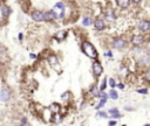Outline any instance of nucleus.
I'll use <instances>...</instances> for the list:
<instances>
[{
  "instance_id": "nucleus-19",
  "label": "nucleus",
  "mask_w": 150,
  "mask_h": 126,
  "mask_svg": "<svg viewBox=\"0 0 150 126\" xmlns=\"http://www.w3.org/2000/svg\"><path fill=\"white\" fill-rule=\"evenodd\" d=\"M109 113L113 116V115H116V113H119V111H117V109H110V110H109Z\"/></svg>"
},
{
  "instance_id": "nucleus-8",
  "label": "nucleus",
  "mask_w": 150,
  "mask_h": 126,
  "mask_svg": "<svg viewBox=\"0 0 150 126\" xmlns=\"http://www.w3.org/2000/svg\"><path fill=\"white\" fill-rule=\"evenodd\" d=\"M113 46H114L115 48H121V47L124 46V41H123L122 39H115V40L113 41Z\"/></svg>"
},
{
  "instance_id": "nucleus-5",
  "label": "nucleus",
  "mask_w": 150,
  "mask_h": 126,
  "mask_svg": "<svg viewBox=\"0 0 150 126\" xmlns=\"http://www.w3.org/2000/svg\"><path fill=\"white\" fill-rule=\"evenodd\" d=\"M138 27H140V29H141L142 32H148L150 29V22L149 21H146V20H142V21L140 22Z\"/></svg>"
},
{
  "instance_id": "nucleus-14",
  "label": "nucleus",
  "mask_w": 150,
  "mask_h": 126,
  "mask_svg": "<svg viewBox=\"0 0 150 126\" xmlns=\"http://www.w3.org/2000/svg\"><path fill=\"white\" fill-rule=\"evenodd\" d=\"M107 19L108 20H114L115 19V13L114 12H112V11H109V12H107Z\"/></svg>"
},
{
  "instance_id": "nucleus-24",
  "label": "nucleus",
  "mask_w": 150,
  "mask_h": 126,
  "mask_svg": "<svg viewBox=\"0 0 150 126\" xmlns=\"http://www.w3.org/2000/svg\"><path fill=\"white\" fill-rule=\"evenodd\" d=\"M121 116H120V113H116V115H113L112 116V118H120Z\"/></svg>"
},
{
  "instance_id": "nucleus-13",
  "label": "nucleus",
  "mask_w": 150,
  "mask_h": 126,
  "mask_svg": "<svg viewBox=\"0 0 150 126\" xmlns=\"http://www.w3.org/2000/svg\"><path fill=\"white\" fill-rule=\"evenodd\" d=\"M106 98H107V96H106V95H103V98L101 99L100 104H99V105L96 106V109H97V110H99V109H101V108H102V106H103V105L106 104V102H107V99H106Z\"/></svg>"
},
{
  "instance_id": "nucleus-16",
  "label": "nucleus",
  "mask_w": 150,
  "mask_h": 126,
  "mask_svg": "<svg viewBox=\"0 0 150 126\" xmlns=\"http://www.w3.org/2000/svg\"><path fill=\"white\" fill-rule=\"evenodd\" d=\"M65 36H66V33H65V32H59V33H58V35H56L58 40H62Z\"/></svg>"
},
{
  "instance_id": "nucleus-6",
  "label": "nucleus",
  "mask_w": 150,
  "mask_h": 126,
  "mask_svg": "<svg viewBox=\"0 0 150 126\" xmlns=\"http://www.w3.org/2000/svg\"><path fill=\"white\" fill-rule=\"evenodd\" d=\"M93 69H94V72H95L96 76H100V75L102 74V71H103V69H102V67H101V64H100L99 62H94Z\"/></svg>"
},
{
  "instance_id": "nucleus-18",
  "label": "nucleus",
  "mask_w": 150,
  "mask_h": 126,
  "mask_svg": "<svg viewBox=\"0 0 150 126\" xmlns=\"http://www.w3.org/2000/svg\"><path fill=\"white\" fill-rule=\"evenodd\" d=\"M49 62H50V64H55V63L58 62V58H56L54 55H52V56L49 57Z\"/></svg>"
},
{
  "instance_id": "nucleus-4",
  "label": "nucleus",
  "mask_w": 150,
  "mask_h": 126,
  "mask_svg": "<svg viewBox=\"0 0 150 126\" xmlns=\"http://www.w3.org/2000/svg\"><path fill=\"white\" fill-rule=\"evenodd\" d=\"M9 97H11V94H9V91H8L7 89L0 90V99H1L2 102H7V101L9 99Z\"/></svg>"
},
{
  "instance_id": "nucleus-23",
  "label": "nucleus",
  "mask_w": 150,
  "mask_h": 126,
  "mask_svg": "<svg viewBox=\"0 0 150 126\" xmlns=\"http://www.w3.org/2000/svg\"><path fill=\"white\" fill-rule=\"evenodd\" d=\"M97 117H102V118H107V113L106 112H99Z\"/></svg>"
},
{
  "instance_id": "nucleus-22",
  "label": "nucleus",
  "mask_w": 150,
  "mask_h": 126,
  "mask_svg": "<svg viewBox=\"0 0 150 126\" xmlns=\"http://www.w3.org/2000/svg\"><path fill=\"white\" fill-rule=\"evenodd\" d=\"M137 92H138V94H144V95H147V94H148V90H147V89H140V90H137Z\"/></svg>"
},
{
  "instance_id": "nucleus-17",
  "label": "nucleus",
  "mask_w": 150,
  "mask_h": 126,
  "mask_svg": "<svg viewBox=\"0 0 150 126\" xmlns=\"http://www.w3.org/2000/svg\"><path fill=\"white\" fill-rule=\"evenodd\" d=\"M82 22H83V25H85V26H89V25L92 23V20H90L89 18H85Z\"/></svg>"
},
{
  "instance_id": "nucleus-21",
  "label": "nucleus",
  "mask_w": 150,
  "mask_h": 126,
  "mask_svg": "<svg viewBox=\"0 0 150 126\" xmlns=\"http://www.w3.org/2000/svg\"><path fill=\"white\" fill-rule=\"evenodd\" d=\"M107 79H103V82H102V84H101V90L103 91L104 89H106V85H107V82H106Z\"/></svg>"
},
{
  "instance_id": "nucleus-29",
  "label": "nucleus",
  "mask_w": 150,
  "mask_h": 126,
  "mask_svg": "<svg viewBox=\"0 0 150 126\" xmlns=\"http://www.w3.org/2000/svg\"><path fill=\"white\" fill-rule=\"evenodd\" d=\"M149 54H150V50H149Z\"/></svg>"
},
{
  "instance_id": "nucleus-1",
  "label": "nucleus",
  "mask_w": 150,
  "mask_h": 126,
  "mask_svg": "<svg viewBox=\"0 0 150 126\" xmlns=\"http://www.w3.org/2000/svg\"><path fill=\"white\" fill-rule=\"evenodd\" d=\"M82 49H83V53H85L87 56L92 57V58H94V57L97 56L96 49H95L94 46H93L92 43H89V42H83V44H82Z\"/></svg>"
},
{
  "instance_id": "nucleus-26",
  "label": "nucleus",
  "mask_w": 150,
  "mask_h": 126,
  "mask_svg": "<svg viewBox=\"0 0 150 126\" xmlns=\"http://www.w3.org/2000/svg\"><path fill=\"white\" fill-rule=\"evenodd\" d=\"M117 86H119V89H123V88H124V85H123L122 83H121V84H119Z\"/></svg>"
},
{
  "instance_id": "nucleus-7",
  "label": "nucleus",
  "mask_w": 150,
  "mask_h": 126,
  "mask_svg": "<svg viewBox=\"0 0 150 126\" xmlns=\"http://www.w3.org/2000/svg\"><path fill=\"white\" fill-rule=\"evenodd\" d=\"M55 18H58V16H56V14H55L53 11H49V12L45 13V20L50 21V20H53V19H55Z\"/></svg>"
},
{
  "instance_id": "nucleus-3",
  "label": "nucleus",
  "mask_w": 150,
  "mask_h": 126,
  "mask_svg": "<svg viewBox=\"0 0 150 126\" xmlns=\"http://www.w3.org/2000/svg\"><path fill=\"white\" fill-rule=\"evenodd\" d=\"M32 18L35 21H42V20H45V13H42L40 11H34L32 13Z\"/></svg>"
},
{
  "instance_id": "nucleus-2",
  "label": "nucleus",
  "mask_w": 150,
  "mask_h": 126,
  "mask_svg": "<svg viewBox=\"0 0 150 126\" xmlns=\"http://www.w3.org/2000/svg\"><path fill=\"white\" fill-rule=\"evenodd\" d=\"M53 12L56 14L58 18H62V16L65 15V6H63V4H62V2H58V4H55Z\"/></svg>"
},
{
  "instance_id": "nucleus-25",
  "label": "nucleus",
  "mask_w": 150,
  "mask_h": 126,
  "mask_svg": "<svg viewBox=\"0 0 150 126\" xmlns=\"http://www.w3.org/2000/svg\"><path fill=\"white\" fill-rule=\"evenodd\" d=\"M114 125H116V122H114V120L109 122V126H114Z\"/></svg>"
},
{
  "instance_id": "nucleus-9",
  "label": "nucleus",
  "mask_w": 150,
  "mask_h": 126,
  "mask_svg": "<svg viewBox=\"0 0 150 126\" xmlns=\"http://www.w3.org/2000/svg\"><path fill=\"white\" fill-rule=\"evenodd\" d=\"M95 28H96L97 30H102V29L104 28V22H103V20L97 19V20L95 21Z\"/></svg>"
},
{
  "instance_id": "nucleus-11",
  "label": "nucleus",
  "mask_w": 150,
  "mask_h": 126,
  "mask_svg": "<svg viewBox=\"0 0 150 126\" xmlns=\"http://www.w3.org/2000/svg\"><path fill=\"white\" fill-rule=\"evenodd\" d=\"M116 4H117L120 7H123V8H126V7H128V5H129V1H127V0H117V1H116Z\"/></svg>"
},
{
  "instance_id": "nucleus-12",
  "label": "nucleus",
  "mask_w": 150,
  "mask_h": 126,
  "mask_svg": "<svg viewBox=\"0 0 150 126\" xmlns=\"http://www.w3.org/2000/svg\"><path fill=\"white\" fill-rule=\"evenodd\" d=\"M1 12H2V15H5V16H8L9 13H11L8 6H2V7H1Z\"/></svg>"
},
{
  "instance_id": "nucleus-28",
  "label": "nucleus",
  "mask_w": 150,
  "mask_h": 126,
  "mask_svg": "<svg viewBox=\"0 0 150 126\" xmlns=\"http://www.w3.org/2000/svg\"><path fill=\"white\" fill-rule=\"evenodd\" d=\"M144 126H150V125H149V124H147V125H144Z\"/></svg>"
},
{
  "instance_id": "nucleus-20",
  "label": "nucleus",
  "mask_w": 150,
  "mask_h": 126,
  "mask_svg": "<svg viewBox=\"0 0 150 126\" xmlns=\"http://www.w3.org/2000/svg\"><path fill=\"white\" fill-rule=\"evenodd\" d=\"M109 85H110L112 88H114V86L116 85V83H115V81H114L113 78H110V79H109Z\"/></svg>"
},
{
  "instance_id": "nucleus-27",
  "label": "nucleus",
  "mask_w": 150,
  "mask_h": 126,
  "mask_svg": "<svg viewBox=\"0 0 150 126\" xmlns=\"http://www.w3.org/2000/svg\"><path fill=\"white\" fill-rule=\"evenodd\" d=\"M147 78H148V79H150V71L148 72V75H147Z\"/></svg>"
},
{
  "instance_id": "nucleus-15",
  "label": "nucleus",
  "mask_w": 150,
  "mask_h": 126,
  "mask_svg": "<svg viewBox=\"0 0 150 126\" xmlns=\"http://www.w3.org/2000/svg\"><path fill=\"white\" fill-rule=\"evenodd\" d=\"M109 96H110L113 99H117V98H119V95H117V92H116L115 90H112L110 94H109Z\"/></svg>"
},
{
  "instance_id": "nucleus-10",
  "label": "nucleus",
  "mask_w": 150,
  "mask_h": 126,
  "mask_svg": "<svg viewBox=\"0 0 150 126\" xmlns=\"http://www.w3.org/2000/svg\"><path fill=\"white\" fill-rule=\"evenodd\" d=\"M142 42H143V37H142L141 35H135V36L133 37V43L140 44V43H142Z\"/></svg>"
}]
</instances>
